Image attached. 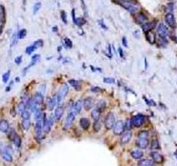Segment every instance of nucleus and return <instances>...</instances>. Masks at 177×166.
<instances>
[{
	"instance_id": "obj_1",
	"label": "nucleus",
	"mask_w": 177,
	"mask_h": 166,
	"mask_svg": "<svg viewBox=\"0 0 177 166\" xmlns=\"http://www.w3.org/2000/svg\"><path fill=\"white\" fill-rule=\"evenodd\" d=\"M118 3L124 7L126 10H127L128 12L131 13H135L139 11V6L136 3L133 2L132 0H125V1H118Z\"/></svg>"
},
{
	"instance_id": "obj_2",
	"label": "nucleus",
	"mask_w": 177,
	"mask_h": 166,
	"mask_svg": "<svg viewBox=\"0 0 177 166\" xmlns=\"http://www.w3.org/2000/svg\"><path fill=\"white\" fill-rule=\"evenodd\" d=\"M69 92V86L67 83H64V84L62 86V88H60L58 93L56 94V97H57V104L60 105L61 102L62 101V99L67 96Z\"/></svg>"
},
{
	"instance_id": "obj_3",
	"label": "nucleus",
	"mask_w": 177,
	"mask_h": 166,
	"mask_svg": "<svg viewBox=\"0 0 177 166\" xmlns=\"http://www.w3.org/2000/svg\"><path fill=\"white\" fill-rule=\"evenodd\" d=\"M145 121V117L143 114H137V115L134 116L132 119H131V122H132V126L139 128L141 126H143V124L144 123Z\"/></svg>"
},
{
	"instance_id": "obj_4",
	"label": "nucleus",
	"mask_w": 177,
	"mask_h": 166,
	"mask_svg": "<svg viewBox=\"0 0 177 166\" xmlns=\"http://www.w3.org/2000/svg\"><path fill=\"white\" fill-rule=\"evenodd\" d=\"M157 32L159 34V37H163V38H166L168 36H170V31L165 24L163 23H159L158 27H157Z\"/></svg>"
},
{
	"instance_id": "obj_5",
	"label": "nucleus",
	"mask_w": 177,
	"mask_h": 166,
	"mask_svg": "<svg viewBox=\"0 0 177 166\" xmlns=\"http://www.w3.org/2000/svg\"><path fill=\"white\" fill-rule=\"evenodd\" d=\"M115 116L112 113H108L105 117V121H104V124H105V127L108 129H113L114 125H115Z\"/></svg>"
},
{
	"instance_id": "obj_6",
	"label": "nucleus",
	"mask_w": 177,
	"mask_h": 166,
	"mask_svg": "<svg viewBox=\"0 0 177 166\" xmlns=\"http://www.w3.org/2000/svg\"><path fill=\"white\" fill-rule=\"evenodd\" d=\"M125 129V122L123 121H118L113 127V132L115 135H121Z\"/></svg>"
},
{
	"instance_id": "obj_7",
	"label": "nucleus",
	"mask_w": 177,
	"mask_h": 166,
	"mask_svg": "<svg viewBox=\"0 0 177 166\" xmlns=\"http://www.w3.org/2000/svg\"><path fill=\"white\" fill-rule=\"evenodd\" d=\"M165 21L170 28H175L176 26V22H175V17L172 13H166V15L165 17Z\"/></svg>"
},
{
	"instance_id": "obj_8",
	"label": "nucleus",
	"mask_w": 177,
	"mask_h": 166,
	"mask_svg": "<svg viewBox=\"0 0 177 166\" xmlns=\"http://www.w3.org/2000/svg\"><path fill=\"white\" fill-rule=\"evenodd\" d=\"M74 120H75V114L72 112H70L67 115V117H66L65 122H64V125H63V129H68L70 128V126L72 125Z\"/></svg>"
},
{
	"instance_id": "obj_9",
	"label": "nucleus",
	"mask_w": 177,
	"mask_h": 166,
	"mask_svg": "<svg viewBox=\"0 0 177 166\" xmlns=\"http://www.w3.org/2000/svg\"><path fill=\"white\" fill-rule=\"evenodd\" d=\"M132 138V132L130 130H126V131L124 132V134L121 136V138H120V143L121 145H126L129 143Z\"/></svg>"
},
{
	"instance_id": "obj_10",
	"label": "nucleus",
	"mask_w": 177,
	"mask_h": 166,
	"mask_svg": "<svg viewBox=\"0 0 177 166\" xmlns=\"http://www.w3.org/2000/svg\"><path fill=\"white\" fill-rule=\"evenodd\" d=\"M84 106L83 105V101L82 100H78L76 103L73 105V107H72V113H74L75 115H77L78 113L81 112V110H82V107Z\"/></svg>"
},
{
	"instance_id": "obj_11",
	"label": "nucleus",
	"mask_w": 177,
	"mask_h": 166,
	"mask_svg": "<svg viewBox=\"0 0 177 166\" xmlns=\"http://www.w3.org/2000/svg\"><path fill=\"white\" fill-rule=\"evenodd\" d=\"M136 145L138 147H140L141 149H145L147 148L148 145H149V139L148 138H138L136 141Z\"/></svg>"
},
{
	"instance_id": "obj_12",
	"label": "nucleus",
	"mask_w": 177,
	"mask_h": 166,
	"mask_svg": "<svg viewBox=\"0 0 177 166\" xmlns=\"http://www.w3.org/2000/svg\"><path fill=\"white\" fill-rule=\"evenodd\" d=\"M150 155H151L152 160L156 163H162L164 162V157L162 156V154H160L158 152H151Z\"/></svg>"
},
{
	"instance_id": "obj_13",
	"label": "nucleus",
	"mask_w": 177,
	"mask_h": 166,
	"mask_svg": "<svg viewBox=\"0 0 177 166\" xmlns=\"http://www.w3.org/2000/svg\"><path fill=\"white\" fill-rule=\"evenodd\" d=\"M83 105H84V108L86 111L90 110L93 106V99L92 97H87V98H86L83 101Z\"/></svg>"
},
{
	"instance_id": "obj_14",
	"label": "nucleus",
	"mask_w": 177,
	"mask_h": 166,
	"mask_svg": "<svg viewBox=\"0 0 177 166\" xmlns=\"http://www.w3.org/2000/svg\"><path fill=\"white\" fill-rule=\"evenodd\" d=\"M63 113H64V108H63V106H58L57 108H56L55 112H54V117H55V121H59L61 118L62 117V115H63Z\"/></svg>"
},
{
	"instance_id": "obj_15",
	"label": "nucleus",
	"mask_w": 177,
	"mask_h": 166,
	"mask_svg": "<svg viewBox=\"0 0 177 166\" xmlns=\"http://www.w3.org/2000/svg\"><path fill=\"white\" fill-rule=\"evenodd\" d=\"M154 25H155V22H146V23L143 24L142 29H143L144 33H148L154 28Z\"/></svg>"
},
{
	"instance_id": "obj_16",
	"label": "nucleus",
	"mask_w": 177,
	"mask_h": 166,
	"mask_svg": "<svg viewBox=\"0 0 177 166\" xmlns=\"http://www.w3.org/2000/svg\"><path fill=\"white\" fill-rule=\"evenodd\" d=\"M79 123H80L81 128L85 129V130L88 129L89 127H90V121L87 118H81L80 121H79Z\"/></svg>"
},
{
	"instance_id": "obj_17",
	"label": "nucleus",
	"mask_w": 177,
	"mask_h": 166,
	"mask_svg": "<svg viewBox=\"0 0 177 166\" xmlns=\"http://www.w3.org/2000/svg\"><path fill=\"white\" fill-rule=\"evenodd\" d=\"M9 129V123L6 120H2L0 122V130L2 133H6Z\"/></svg>"
},
{
	"instance_id": "obj_18",
	"label": "nucleus",
	"mask_w": 177,
	"mask_h": 166,
	"mask_svg": "<svg viewBox=\"0 0 177 166\" xmlns=\"http://www.w3.org/2000/svg\"><path fill=\"white\" fill-rule=\"evenodd\" d=\"M131 156L133 157L134 159H136V160L141 159L143 156V152L142 150H139V149L133 150L131 152Z\"/></svg>"
},
{
	"instance_id": "obj_19",
	"label": "nucleus",
	"mask_w": 177,
	"mask_h": 166,
	"mask_svg": "<svg viewBox=\"0 0 177 166\" xmlns=\"http://www.w3.org/2000/svg\"><path fill=\"white\" fill-rule=\"evenodd\" d=\"M1 154H2V158H3L6 162H8V163H11L12 162V154L8 153L7 151L4 150L1 152Z\"/></svg>"
},
{
	"instance_id": "obj_20",
	"label": "nucleus",
	"mask_w": 177,
	"mask_h": 166,
	"mask_svg": "<svg viewBox=\"0 0 177 166\" xmlns=\"http://www.w3.org/2000/svg\"><path fill=\"white\" fill-rule=\"evenodd\" d=\"M56 104H57V97H56V96L49 98V100H48V109L50 111H53V109L55 107Z\"/></svg>"
},
{
	"instance_id": "obj_21",
	"label": "nucleus",
	"mask_w": 177,
	"mask_h": 166,
	"mask_svg": "<svg viewBox=\"0 0 177 166\" xmlns=\"http://www.w3.org/2000/svg\"><path fill=\"white\" fill-rule=\"evenodd\" d=\"M33 99H34L35 102L39 105H41V104L44 102V95H42L41 93H39V92H37V93L35 94L34 97H33Z\"/></svg>"
},
{
	"instance_id": "obj_22",
	"label": "nucleus",
	"mask_w": 177,
	"mask_h": 166,
	"mask_svg": "<svg viewBox=\"0 0 177 166\" xmlns=\"http://www.w3.org/2000/svg\"><path fill=\"white\" fill-rule=\"evenodd\" d=\"M146 38H147V40L149 41V43H150V44H155V42H156L155 33H153V32H151V31H149L148 33H146Z\"/></svg>"
},
{
	"instance_id": "obj_23",
	"label": "nucleus",
	"mask_w": 177,
	"mask_h": 166,
	"mask_svg": "<svg viewBox=\"0 0 177 166\" xmlns=\"http://www.w3.org/2000/svg\"><path fill=\"white\" fill-rule=\"evenodd\" d=\"M91 116H92V118L94 120V122H95V121H99L100 116H101V111H100L99 109H97L96 107H95V108L92 111Z\"/></svg>"
},
{
	"instance_id": "obj_24",
	"label": "nucleus",
	"mask_w": 177,
	"mask_h": 166,
	"mask_svg": "<svg viewBox=\"0 0 177 166\" xmlns=\"http://www.w3.org/2000/svg\"><path fill=\"white\" fill-rule=\"evenodd\" d=\"M136 21L138 23H141V24H144L147 22V17L143 13H139L136 16Z\"/></svg>"
},
{
	"instance_id": "obj_25",
	"label": "nucleus",
	"mask_w": 177,
	"mask_h": 166,
	"mask_svg": "<svg viewBox=\"0 0 177 166\" xmlns=\"http://www.w3.org/2000/svg\"><path fill=\"white\" fill-rule=\"evenodd\" d=\"M69 83L71 85L72 87L76 89L77 91H79L80 90V82L78 81V80H69Z\"/></svg>"
},
{
	"instance_id": "obj_26",
	"label": "nucleus",
	"mask_w": 177,
	"mask_h": 166,
	"mask_svg": "<svg viewBox=\"0 0 177 166\" xmlns=\"http://www.w3.org/2000/svg\"><path fill=\"white\" fill-rule=\"evenodd\" d=\"M167 45V40L166 38H163V37H159L158 38V46L161 47H166Z\"/></svg>"
},
{
	"instance_id": "obj_27",
	"label": "nucleus",
	"mask_w": 177,
	"mask_h": 166,
	"mask_svg": "<svg viewBox=\"0 0 177 166\" xmlns=\"http://www.w3.org/2000/svg\"><path fill=\"white\" fill-rule=\"evenodd\" d=\"M30 112H31L30 110L26 108V109L21 113L22 120H29V118H30Z\"/></svg>"
},
{
	"instance_id": "obj_28",
	"label": "nucleus",
	"mask_w": 177,
	"mask_h": 166,
	"mask_svg": "<svg viewBox=\"0 0 177 166\" xmlns=\"http://www.w3.org/2000/svg\"><path fill=\"white\" fill-rule=\"evenodd\" d=\"M138 166H153V163L150 160H142L138 163Z\"/></svg>"
},
{
	"instance_id": "obj_29",
	"label": "nucleus",
	"mask_w": 177,
	"mask_h": 166,
	"mask_svg": "<svg viewBox=\"0 0 177 166\" xmlns=\"http://www.w3.org/2000/svg\"><path fill=\"white\" fill-rule=\"evenodd\" d=\"M31 123H30V121L29 120H22V129H24V130H28L29 127H30Z\"/></svg>"
},
{
	"instance_id": "obj_30",
	"label": "nucleus",
	"mask_w": 177,
	"mask_h": 166,
	"mask_svg": "<svg viewBox=\"0 0 177 166\" xmlns=\"http://www.w3.org/2000/svg\"><path fill=\"white\" fill-rule=\"evenodd\" d=\"M96 108H97V109H99L101 112H102V111H103V110H105L106 103L103 100H100L99 102L96 104Z\"/></svg>"
},
{
	"instance_id": "obj_31",
	"label": "nucleus",
	"mask_w": 177,
	"mask_h": 166,
	"mask_svg": "<svg viewBox=\"0 0 177 166\" xmlns=\"http://www.w3.org/2000/svg\"><path fill=\"white\" fill-rule=\"evenodd\" d=\"M36 49H37V47H36L34 46V45L32 44L31 46H29V47H27V48H26V50H25V52H26V54H27V55H30L31 54L33 53V52H34V51L36 50Z\"/></svg>"
},
{
	"instance_id": "obj_32",
	"label": "nucleus",
	"mask_w": 177,
	"mask_h": 166,
	"mask_svg": "<svg viewBox=\"0 0 177 166\" xmlns=\"http://www.w3.org/2000/svg\"><path fill=\"white\" fill-rule=\"evenodd\" d=\"M150 148L151 149H154V150H157L159 148V142L158 139H153L152 142H151V145H150Z\"/></svg>"
},
{
	"instance_id": "obj_33",
	"label": "nucleus",
	"mask_w": 177,
	"mask_h": 166,
	"mask_svg": "<svg viewBox=\"0 0 177 166\" xmlns=\"http://www.w3.org/2000/svg\"><path fill=\"white\" fill-rule=\"evenodd\" d=\"M0 19H1V26H3V22L5 21V7L3 5L0 6Z\"/></svg>"
},
{
	"instance_id": "obj_34",
	"label": "nucleus",
	"mask_w": 177,
	"mask_h": 166,
	"mask_svg": "<svg viewBox=\"0 0 177 166\" xmlns=\"http://www.w3.org/2000/svg\"><path fill=\"white\" fill-rule=\"evenodd\" d=\"M10 74H11V72L10 71H7L6 72H5L2 76V80H3V82L4 83H6V82L8 81V80L10 78Z\"/></svg>"
},
{
	"instance_id": "obj_35",
	"label": "nucleus",
	"mask_w": 177,
	"mask_h": 166,
	"mask_svg": "<svg viewBox=\"0 0 177 166\" xmlns=\"http://www.w3.org/2000/svg\"><path fill=\"white\" fill-rule=\"evenodd\" d=\"M102 128V126H101V122L99 121H95L94 123H93V129H94V131L95 132H98Z\"/></svg>"
},
{
	"instance_id": "obj_36",
	"label": "nucleus",
	"mask_w": 177,
	"mask_h": 166,
	"mask_svg": "<svg viewBox=\"0 0 177 166\" xmlns=\"http://www.w3.org/2000/svg\"><path fill=\"white\" fill-rule=\"evenodd\" d=\"M18 34H19V38H20V39H22V38H24L25 37H26V35H27V31H26L25 29L21 30V31L18 32Z\"/></svg>"
},
{
	"instance_id": "obj_37",
	"label": "nucleus",
	"mask_w": 177,
	"mask_h": 166,
	"mask_svg": "<svg viewBox=\"0 0 177 166\" xmlns=\"http://www.w3.org/2000/svg\"><path fill=\"white\" fill-rule=\"evenodd\" d=\"M13 143H14V145H15L17 147H21V144H22V140H21V138L19 137L18 135L15 137V138L13 139Z\"/></svg>"
},
{
	"instance_id": "obj_38",
	"label": "nucleus",
	"mask_w": 177,
	"mask_h": 166,
	"mask_svg": "<svg viewBox=\"0 0 177 166\" xmlns=\"http://www.w3.org/2000/svg\"><path fill=\"white\" fill-rule=\"evenodd\" d=\"M41 8V3L40 2H38V3H36L34 5V7H33V13L36 14V13L39 11V9Z\"/></svg>"
},
{
	"instance_id": "obj_39",
	"label": "nucleus",
	"mask_w": 177,
	"mask_h": 166,
	"mask_svg": "<svg viewBox=\"0 0 177 166\" xmlns=\"http://www.w3.org/2000/svg\"><path fill=\"white\" fill-rule=\"evenodd\" d=\"M148 137H149V133H148V131H145V130L139 132V134H138V138H148Z\"/></svg>"
},
{
	"instance_id": "obj_40",
	"label": "nucleus",
	"mask_w": 177,
	"mask_h": 166,
	"mask_svg": "<svg viewBox=\"0 0 177 166\" xmlns=\"http://www.w3.org/2000/svg\"><path fill=\"white\" fill-rule=\"evenodd\" d=\"M103 81H104V83H107V84H114L115 83V79L108 77V78L103 79Z\"/></svg>"
},
{
	"instance_id": "obj_41",
	"label": "nucleus",
	"mask_w": 177,
	"mask_h": 166,
	"mask_svg": "<svg viewBox=\"0 0 177 166\" xmlns=\"http://www.w3.org/2000/svg\"><path fill=\"white\" fill-rule=\"evenodd\" d=\"M33 45H34L35 47H37V48H38V47H42L44 46V42L42 39H38V40L35 41L34 43H33Z\"/></svg>"
},
{
	"instance_id": "obj_42",
	"label": "nucleus",
	"mask_w": 177,
	"mask_h": 166,
	"mask_svg": "<svg viewBox=\"0 0 177 166\" xmlns=\"http://www.w3.org/2000/svg\"><path fill=\"white\" fill-rule=\"evenodd\" d=\"M64 43H65L66 47H69V48H71L72 46H73V44H72V41L70 40L69 38H64Z\"/></svg>"
},
{
	"instance_id": "obj_43",
	"label": "nucleus",
	"mask_w": 177,
	"mask_h": 166,
	"mask_svg": "<svg viewBox=\"0 0 177 166\" xmlns=\"http://www.w3.org/2000/svg\"><path fill=\"white\" fill-rule=\"evenodd\" d=\"M86 23V20L85 18H77V22H76V24L78 26H82L83 24Z\"/></svg>"
},
{
	"instance_id": "obj_44",
	"label": "nucleus",
	"mask_w": 177,
	"mask_h": 166,
	"mask_svg": "<svg viewBox=\"0 0 177 166\" xmlns=\"http://www.w3.org/2000/svg\"><path fill=\"white\" fill-rule=\"evenodd\" d=\"M46 84H42L39 86V89H38V92L39 93H41L42 95H44L45 93H46Z\"/></svg>"
},
{
	"instance_id": "obj_45",
	"label": "nucleus",
	"mask_w": 177,
	"mask_h": 166,
	"mask_svg": "<svg viewBox=\"0 0 177 166\" xmlns=\"http://www.w3.org/2000/svg\"><path fill=\"white\" fill-rule=\"evenodd\" d=\"M61 17H62V22H64V23H67V15H66L65 11H62L61 12Z\"/></svg>"
},
{
	"instance_id": "obj_46",
	"label": "nucleus",
	"mask_w": 177,
	"mask_h": 166,
	"mask_svg": "<svg viewBox=\"0 0 177 166\" xmlns=\"http://www.w3.org/2000/svg\"><path fill=\"white\" fill-rule=\"evenodd\" d=\"M91 91L93 93H99V92L102 91V88H99V87H93V88H91Z\"/></svg>"
},
{
	"instance_id": "obj_47",
	"label": "nucleus",
	"mask_w": 177,
	"mask_h": 166,
	"mask_svg": "<svg viewBox=\"0 0 177 166\" xmlns=\"http://www.w3.org/2000/svg\"><path fill=\"white\" fill-rule=\"evenodd\" d=\"M14 62H15L16 64H21L22 62V55H19V56H17L15 58V60H14Z\"/></svg>"
},
{
	"instance_id": "obj_48",
	"label": "nucleus",
	"mask_w": 177,
	"mask_h": 166,
	"mask_svg": "<svg viewBox=\"0 0 177 166\" xmlns=\"http://www.w3.org/2000/svg\"><path fill=\"white\" fill-rule=\"evenodd\" d=\"M81 3H82V7H83V10H84L85 15L87 16V10H86V4H85L84 0H80Z\"/></svg>"
},
{
	"instance_id": "obj_49",
	"label": "nucleus",
	"mask_w": 177,
	"mask_h": 166,
	"mask_svg": "<svg viewBox=\"0 0 177 166\" xmlns=\"http://www.w3.org/2000/svg\"><path fill=\"white\" fill-rule=\"evenodd\" d=\"M72 21H73V22H74L75 24H76V22H77V17H76V14H75V9L73 8L72 9Z\"/></svg>"
},
{
	"instance_id": "obj_50",
	"label": "nucleus",
	"mask_w": 177,
	"mask_h": 166,
	"mask_svg": "<svg viewBox=\"0 0 177 166\" xmlns=\"http://www.w3.org/2000/svg\"><path fill=\"white\" fill-rule=\"evenodd\" d=\"M98 22H99L100 26H101V27H102L103 29H104V30H108V27H107V26L104 24V22H103V20H100Z\"/></svg>"
},
{
	"instance_id": "obj_51",
	"label": "nucleus",
	"mask_w": 177,
	"mask_h": 166,
	"mask_svg": "<svg viewBox=\"0 0 177 166\" xmlns=\"http://www.w3.org/2000/svg\"><path fill=\"white\" fill-rule=\"evenodd\" d=\"M122 44L124 45L125 47H127L128 45H127V39H126V37H123L122 38Z\"/></svg>"
},
{
	"instance_id": "obj_52",
	"label": "nucleus",
	"mask_w": 177,
	"mask_h": 166,
	"mask_svg": "<svg viewBox=\"0 0 177 166\" xmlns=\"http://www.w3.org/2000/svg\"><path fill=\"white\" fill-rule=\"evenodd\" d=\"M108 56L109 58H111L112 56V53H111V45H109L108 46Z\"/></svg>"
},
{
	"instance_id": "obj_53",
	"label": "nucleus",
	"mask_w": 177,
	"mask_h": 166,
	"mask_svg": "<svg viewBox=\"0 0 177 166\" xmlns=\"http://www.w3.org/2000/svg\"><path fill=\"white\" fill-rule=\"evenodd\" d=\"M144 100L146 101V102H147V104H148L149 105H155V103H154L153 101L148 100V99H147V98H145V97H144Z\"/></svg>"
},
{
	"instance_id": "obj_54",
	"label": "nucleus",
	"mask_w": 177,
	"mask_h": 166,
	"mask_svg": "<svg viewBox=\"0 0 177 166\" xmlns=\"http://www.w3.org/2000/svg\"><path fill=\"white\" fill-rule=\"evenodd\" d=\"M118 53H119V55H120V57H124V53H123V50H122L121 47H118Z\"/></svg>"
},
{
	"instance_id": "obj_55",
	"label": "nucleus",
	"mask_w": 177,
	"mask_h": 166,
	"mask_svg": "<svg viewBox=\"0 0 177 166\" xmlns=\"http://www.w3.org/2000/svg\"><path fill=\"white\" fill-rule=\"evenodd\" d=\"M12 83H13V82H11V84L9 85V86H8V87H7V88H6V91H10V89H11V87H12Z\"/></svg>"
},
{
	"instance_id": "obj_56",
	"label": "nucleus",
	"mask_w": 177,
	"mask_h": 166,
	"mask_svg": "<svg viewBox=\"0 0 177 166\" xmlns=\"http://www.w3.org/2000/svg\"><path fill=\"white\" fill-rule=\"evenodd\" d=\"M144 62H145V63H144V64H145V69H147V67H148V63H147L146 58H144Z\"/></svg>"
},
{
	"instance_id": "obj_57",
	"label": "nucleus",
	"mask_w": 177,
	"mask_h": 166,
	"mask_svg": "<svg viewBox=\"0 0 177 166\" xmlns=\"http://www.w3.org/2000/svg\"><path fill=\"white\" fill-rule=\"evenodd\" d=\"M57 30H58V29H57V27H53V31H57Z\"/></svg>"
},
{
	"instance_id": "obj_58",
	"label": "nucleus",
	"mask_w": 177,
	"mask_h": 166,
	"mask_svg": "<svg viewBox=\"0 0 177 166\" xmlns=\"http://www.w3.org/2000/svg\"><path fill=\"white\" fill-rule=\"evenodd\" d=\"M59 48H58V51H61L62 50V47H58Z\"/></svg>"
},
{
	"instance_id": "obj_59",
	"label": "nucleus",
	"mask_w": 177,
	"mask_h": 166,
	"mask_svg": "<svg viewBox=\"0 0 177 166\" xmlns=\"http://www.w3.org/2000/svg\"><path fill=\"white\" fill-rule=\"evenodd\" d=\"M15 80H16V81H19V80H20V79H19V78H16V79H15Z\"/></svg>"
},
{
	"instance_id": "obj_60",
	"label": "nucleus",
	"mask_w": 177,
	"mask_h": 166,
	"mask_svg": "<svg viewBox=\"0 0 177 166\" xmlns=\"http://www.w3.org/2000/svg\"><path fill=\"white\" fill-rule=\"evenodd\" d=\"M117 1H125V0H117Z\"/></svg>"
}]
</instances>
